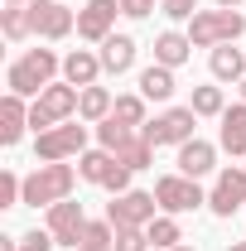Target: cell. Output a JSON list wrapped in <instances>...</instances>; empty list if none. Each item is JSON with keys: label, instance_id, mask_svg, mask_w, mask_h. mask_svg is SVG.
<instances>
[{"label": "cell", "instance_id": "obj_1", "mask_svg": "<svg viewBox=\"0 0 246 251\" xmlns=\"http://www.w3.org/2000/svg\"><path fill=\"white\" fill-rule=\"evenodd\" d=\"M58 73H63V58L53 53V49H29V53H20V58L10 63L5 82H10L15 97H39L44 87H53Z\"/></svg>", "mask_w": 246, "mask_h": 251}, {"label": "cell", "instance_id": "obj_2", "mask_svg": "<svg viewBox=\"0 0 246 251\" xmlns=\"http://www.w3.org/2000/svg\"><path fill=\"white\" fill-rule=\"evenodd\" d=\"M82 174L73 164H39L34 174H25V203L29 208H53L63 198H73V184Z\"/></svg>", "mask_w": 246, "mask_h": 251}, {"label": "cell", "instance_id": "obj_3", "mask_svg": "<svg viewBox=\"0 0 246 251\" xmlns=\"http://www.w3.org/2000/svg\"><path fill=\"white\" fill-rule=\"evenodd\" d=\"M246 34V15L242 10H198L188 20V39L193 49H217V44H232Z\"/></svg>", "mask_w": 246, "mask_h": 251}, {"label": "cell", "instance_id": "obj_4", "mask_svg": "<svg viewBox=\"0 0 246 251\" xmlns=\"http://www.w3.org/2000/svg\"><path fill=\"white\" fill-rule=\"evenodd\" d=\"M77 101H82V87L53 82V87H44V92L29 101V126L34 130H53V126H63L68 116H77Z\"/></svg>", "mask_w": 246, "mask_h": 251}, {"label": "cell", "instance_id": "obj_5", "mask_svg": "<svg viewBox=\"0 0 246 251\" xmlns=\"http://www.w3.org/2000/svg\"><path fill=\"white\" fill-rule=\"evenodd\" d=\"M154 198H159V213H169V218L198 213V208L208 203V193L198 188V179H188V174H164V179H154Z\"/></svg>", "mask_w": 246, "mask_h": 251}, {"label": "cell", "instance_id": "obj_6", "mask_svg": "<svg viewBox=\"0 0 246 251\" xmlns=\"http://www.w3.org/2000/svg\"><path fill=\"white\" fill-rule=\"evenodd\" d=\"M82 150H87V126H73V121L53 126V130H39V140H34V155L44 159V164L77 159Z\"/></svg>", "mask_w": 246, "mask_h": 251}, {"label": "cell", "instance_id": "obj_7", "mask_svg": "<svg viewBox=\"0 0 246 251\" xmlns=\"http://www.w3.org/2000/svg\"><path fill=\"white\" fill-rule=\"evenodd\" d=\"M106 218H111V227H150V222L159 218V198H154V193H145V188L111 193Z\"/></svg>", "mask_w": 246, "mask_h": 251}, {"label": "cell", "instance_id": "obj_8", "mask_svg": "<svg viewBox=\"0 0 246 251\" xmlns=\"http://www.w3.org/2000/svg\"><path fill=\"white\" fill-rule=\"evenodd\" d=\"M193 126H198V111H193V106H169V111H159L154 121L140 126V135L159 150V145H184V140H193Z\"/></svg>", "mask_w": 246, "mask_h": 251}, {"label": "cell", "instance_id": "obj_9", "mask_svg": "<svg viewBox=\"0 0 246 251\" xmlns=\"http://www.w3.org/2000/svg\"><path fill=\"white\" fill-rule=\"evenodd\" d=\"M77 29V15L63 5V0H29V34L34 39H68Z\"/></svg>", "mask_w": 246, "mask_h": 251}, {"label": "cell", "instance_id": "obj_10", "mask_svg": "<svg viewBox=\"0 0 246 251\" xmlns=\"http://www.w3.org/2000/svg\"><path fill=\"white\" fill-rule=\"evenodd\" d=\"M116 15H121V0H87L77 10V39L87 44H106L116 34Z\"/></svg>", "mask_w": 246, "mask_h": 251}, {"label": "cell", "instance_id": "obj_11", "mask_svg": "<svg viewBox=\"0 0 246 251\" xmlns=\"http://www.w3.org/2000/svg\"><path fill=\"white\" fill-rule=\"evenodd\" d=\"M208 208H213L217 218H232L237 208H246V164H242V169L232 164V169H222V174L213 179V193H208Z\"/></svg>", "mask_w": 246, "mask_h": 251}, {"label": "cell", "instance_id": "obj_12", "mask_svg": "<svg viewBox=\"0 0 246 251\" xmlns=\"http://www.w3.org/2000/svg\"><path fill=\"white\" fill-rule=\"evenodd\" d=\"M82 227H87V213H82V203H73V198H63L49 208V232H53V242L58 247H73L82 242Z\"/></svg>", "mask_w": 246, "mask_h": 251}, {"label": "cell", "instance_id": "obj_13", "mask_svg": "<svg viewBox=\"0 0 246 251\" xmlns=\"http://www.w3.org/2000/svg\"><path fill=\"white\" fill-rule=\"evenodd\" d=\"M101 73H106V68H101V53H92V49L63 53V82H73V87H97Z\"/></svg>", "mask_w": 246, "mask_h": 251}, {"label": "cell", "instance_id": "obj_14", "mask_svg": "<svg viewBox=\"0 0 246 251\" xmlns=\"http://www.w3.org/2000/svg\"><path fill=\"white\" fill-rule=\"evenodd\" d=\"M217 169V145L213 140H184L179 145V174H188V179H203V174H213Z\"/></svg>", "mask_w": 246, "mask_h": 251}, {"label": "cell", "instance_id": "obj_15", "mask_svg": "<svg viewBox=\"0 0 246 251\" xmlns=\"http://www.w3.org/2000/svg\"><path fill=\"white\" fill-rule=\"evenodd\" d=\"M217 150H227L232 159H237V155H246V101H237V106H227V111H222Z\"/></svg>", "mask_w": 246, "mask_h": 251}, {"label": "cell", "instance_id": "obj_16", "mask_svg": "<svg viewBox=\"0 0 246 251\" xmlns=\"http://www.w3.org/2000/svg\"><path fill=\"white\" fill-rule=\"evenodd\" d=\"M25 126H29V106H25V97L5 92V101H0V145H20Z\"/></svg>", "mask_w": 246, "mask_h": 251}, {"label": "cell", "instance_id": "obj_17", "mask_svg": "<svg viewBox=\"0 0 246 251\" xmlns=\"http://www.w3.org/2000/svg\"><path fill=\"white\" fill-rule=\"evenodd\" d=\"M101 68L111 73V77H121L135 68V39L130 34H111L106 44H101Z\"/></svg>", "mask_w": 246, "mask_h": 251}, {"label": "cell", "instance_id": "obj_18", "mask_svg": "<svg viewBox=\"0 0 246 251\" xmlns=\"http://www.w3.org/2000/svg\"><path fill=\"white\" fill-rule=\"evenodd\" d=\"M174 92H179V82H174V68L150 63V68L140 73V97H145V101H169Z\"/></svg>", "mask_w": 246, "mask_h": 251}, {"label": "cell", "instance_id": "obj_19", "mask_svg": "<svg viewBox=\"0 0 246 251\" xmlns=\"http://www.w3.org/2000/svg\"><path fill=\"white\" fill-rule=\"evenodd\" d=\"M116 164H121V159L97 145V150H82V155H77V174H82L87 184H106V179L116 174Z\"/></svg>", "mask_w": 246, "mask_h": 251}, {"label": "cell", "instance_id": "obj_20", "mask_svg": "<svg viewBox=\"0 0 246 251\" xmlns=\"http://www.w3.org/2000/svg\"><path fill=\"white\" fill-rule=\"evenodd\" d=\"M188 53H193V39L179 29H164L159 39H154V63H164V68H179V63H188Z\"/></svg>", "mask_w": 246, "mask_h": 251}, {"label": "cell", "instance_id": "obj_21", "mask_svg": "<svg viewBox=\"0 0 246 251\" xmlns=\"http://www.w3.org/2000/svg\"><path fill=\"white\" fill-rule=\"evenodd\" d=\"M111 155H116L125 169L135 174V169H150V164H154V145L145 140V135H140V130H130V135H125V140L116 145V150H111Z\"/></svg>", "mask_w": 246, "mask_h": 251}, {"label": "cell", "instance_id": "obj_22", "mask_svg": "<svg viewBox=\"0 0 246 251\" xmlns=\"http://www.w3.org/2000/svg\"><path fill=\"white\" fill-rule=\"evenodd\" d=\"M208 68H213L217 82H242L246 77V58H242V49H232V44H217L213 58H208Z\"/></svg>", "mask_w": 246, "mask_h": 251}, {"label": "cell", "instance_id": "obj_23", "mask_svg": "<svg viewBox=\"0 0 246 251\" xmlns=\"http://www.w3.org/2000/svg\"><path fill=\"white\" fill-rule=\"evenodd\" d=\"M111 106H116V97L106 92V87H82V101H77V121L101 126L106 116H111Z\"/></svg>", "mask_w": 246, "mask_h": 251}, {"label": "cell", "instance_id": "obj_24", "mask_svg": "<svg viewBox=\"0 0 246 251\" xmlns=\"http://www.w3.org/2000/svg\"><path fill=\"white\" fill-rule=\"evenodd\" d=\"M145 237H150V247H159V251H169V247H179V242H184L179 218H169V213H159V218L145 227Z\"/></svg>", "mask_w": 246, "mask_h": 251}, {"label": "cell", "instance_id": "obj_25", "mask_svg": "<svg viewBox=\"0 0 246 251\" xmlns=\"http://www.w3.org/2000/svg\"><path fill=\"white\" fill-rule=\"evenodd\" d=\"M0 29H5L10 44L29 39V5H5V10H0Z\"/></svg>", "mask_w": 246, "mask_h": 251}, {"label": "cell", "instance_id": "obj_26", "mask_svg": "<svg viewBox=\"0 0 246 251\" xmlns=\"http://www.w3.org/2000/svg\"><path fill=\"white\" fill-rule=\"evenodd\" d=\"M111 116H116L121 126H130V130H140V126H145V97H140V92H135V97H116Z\"/></svg>", "mask_w": 246, "mask_h": 251}, {"label": "cell", "instance_id": "obj_27", "mask_svg": "<svg viewBox=\"0 0 246 251\" xmlns=\"http://www.w3.org/2000/svg\"><path fill=\"white\" fill-rule=\"evenodd\" d=\"M198 116H222L227 111V97H222V87H193V101H188Z\"/></svg>", "mask_w": 246, "mask_h": 251}, {"label": "cell", "instance_id": "obj_28", "mask_svg": "<svg viewBox=\"0 0 246 251\" xmlns=\"http://www.w3.org/2000/svg\"><path fill=\"white\" fill-rule=\"evenodd\" d=\"M20 203H25V179L15 169H5L0 174V208H20Z\"/></svg>", "mask_w": 246, "mask_h": 251}, {"label": "cell", "instance_id": "obj_29", "mask_svg": "<svg viewBox=\"0 0 246 251\" xmlns=\"http://www.w3.org/2000/svg\"><path fill=\"white\" fill-rule=\"evenodd\" d=\"M125 135H130V126H121L116 116H106V121L97 126V140H101V150H116V145H121Z\"/></svg>", "mask_w": 246, "mask_h": 251}, {"label": "cell", "instance_id": "obj_30", "mask_svg": "<svg viewBox=\"0 0 246 251\" xmlns=\"http://www.w3.org/2000/svg\"><path fill=\"white\" fill-rule=\"evenodd\" d=\"M116 251H150L145 227H116Z\"/></svg>", "mask_w": 246, "mask_h": 251}, {"label": "cell", "instance_id": "obj_31", "mask_svg": "<svg viewBox=\"0 0 246 251\" xmlns=\"http://www.w3.org/2000/svg\"><path fill=\"white\" fill-rule=\"evenodd\" d=\"M53 247H58V242H53V232H49V227H44V232L34 227V232L20 237V251H53Z\"/></svg>", "mask_w": 246, "mask_h": 251}, {"label": "cell", "instance_id": "obj_32", "mask_svg": "<svg viewBox=\"0 0 246 251\" xmlns=\"http://www.w3.org/2000/svg\"><path fill=\"white\" fill-rule=\"evenodd\" d=\"M159 10H164L169 20H193V15H198V0H159Z\"/></svg>", "mask_w": 246, "mask_h": 251}, {"label": "cell", "instance_id": "obj_33", "mask_svg": "<svg viewBox=\"0 0 246 251\" xmlns=\"http://www.w3.org/2000/svg\"><path fill=\"white\" fill-rule=\"evenodd\" d=\"M154 10V0H121V15H130V20H145Z\"/></svg>", "mask_w": 246, "mask_h": 251}, {"label": "cell", "instance_id": "obj_34", "mask_svg": "<svg viewBox=\"0 0 246 251\" xmlns=\"http://www.w3.org/2000/svg\"><path fill=\"white\" fill-rule=\"evenodd\" d=\"M217 10H237V5H242V0H213Z\"/></svg>", "mask_w": 246, "mask_h": 251}, {"label": "cell", "instance_id": "obj_35", "mask_svg": "<svg viewBox=\"0 0 246 251\" xmlns=\"http://www.w3.org/2000/svg\"><path fill=\"white\" fill-rule=\"evenodd\" d=\"M227 251H246V242H232V247H227Z\"/></svg>", "mask_w": 246, "mask_h": 251}, {"label": "cell", "instance_id": "obj_36", "mask_svg": "<svg viewBox=\"0 0 246 251\" xmlns=\"http://www.w3.org/2000/svg\"><path fill=\"white\" fill-rule=\"evenodd\" d=\"M237 87H242V101H246V77H242V82H237Z\"/></svg>", "mask_w": 246, "mask_h": 251}, {"label": "cell", "instance_id": "obj_37", "mask_svg": "<svg viewBox=\"0 0 246 251\" xmlns=\"http://www.w3.org/2000/svg\"><path fill=\"white\" fill-rule=\"evenodd\" d=\"M5 5H29V0H5Z\"/></svg>", "mask_w": 246, "mask_h": 251}, {"label": "cell", "instance_id": "obj_38", "mask_svg": "<svg viewBox=\"0 0 246 251\" xmlns=\"http://www.w3.org/2000/svg\"><path fill=\"white\" fill-rule=\"evenodd\" d=\"M169 251H193V247H169Z\"/></svg>", "mask_w": 246, "mask_h": 251}, {"label": "cell", "instance_id": "obj_39", "mask_svg": "<svg viewBox=\"0 0 246 251\" xmlns=\"http://www.w3.org/2000/svg\"><path fill=\"white\" fill-rule=\"evenodd\" d=\"M82 251H87V247H82Z\"/></svg>", "mask_w": 246, "mask_h": 251}]
</instances>
